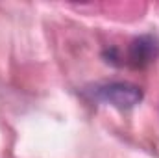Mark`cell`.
<instances>
[{
    "instance_id": "7a4b0ae2",
    "label": "cell",
    "mask_w": 159,
    "mask_h": 158,
    "mask_svg": "<svg viewBox=\"0 0 159 158\" xmlns=\"http://www.w3.org/2000/svg\"><path fill=\"white\" fill-rule=\"evenodd\" d=\"M159 52V43L152 36H141L139 39H135L129 45L128 50V62L135 67H143L150 62L156 60Z\"/></svg>"
},
{
    "instance_id": "6da1fadb",
    "label": "cell",
    "mask_w": 159,
    "mask_h": 158,
    "mask_svg": "<svg viewBox=\"0 0 159 158\" xmlns=\"http://www.w3.org/2000/svg\"><path fill=\"white\" fill-rule=\"evenodd\" d=\"M98 97L115 108H133L135 104L141 102L143 91L141 87L128 82H113V84L102 86L98 89Z\"/></svg>"
}]
</instances>
